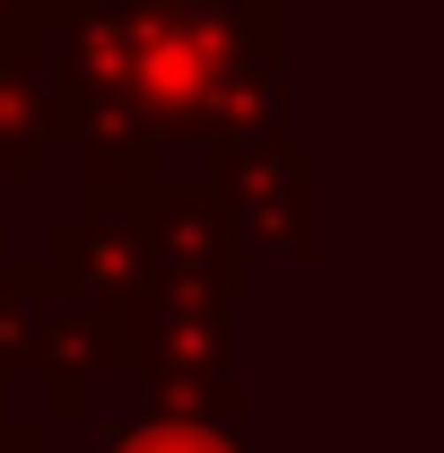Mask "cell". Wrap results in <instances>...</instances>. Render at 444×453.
Returning <instances> with one entry per match:
<instances>
[{
  "label": "cell",
  "instance_id": "6da1fadb",
  "mask_svg": "<svg viewBox=\"0 0 444 453\" xmlns=\"http://www.w3.org/2000/svg\"><path fill=\"white\" fill-rule=\"evenodd\" d=\"M131 453H226V445H210V436H192V427H174V436H140Z\"/></svg>",
  "mask_w": 444,
  "mask_h": 453
}]
</instances>
